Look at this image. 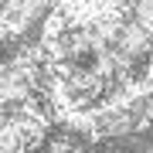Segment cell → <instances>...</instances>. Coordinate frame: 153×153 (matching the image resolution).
Returning a JSON list of instances; mask_svg holds the SVG:
<instances>
[{"label":"cell","instance_id":"2","mask_svg":"<svg viewBox=\"0 0 153 153\" xmlns=\"http://www.w3.org/2000/svg\"><path fill=\"white\" fill-rule=\"evenodd\" d=\"M129 14H133V21H140L143 27L153 31V0H133Z\"/></svg>","mask_w":153,"mask_h":153},{"label":"cell","instance_id":"1","mask_svg":"<svg viewBox=\"0 0 153 153\" xmlns=\"http://www.w3.org/2000/svg\"><path fill=\"white\" fill-rule=\"evenodd\" d=\"M116 51L136 68L140 61L153 58V31L143 27L140 21H133V17H126L119 24V34H116Z\"/></svg>","mask_w":153,"mask_h":153}]
</instances>
